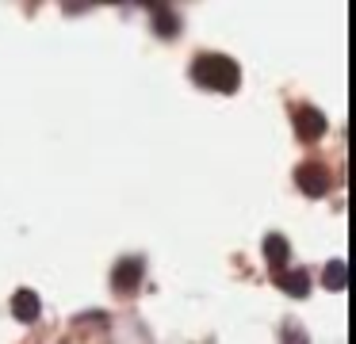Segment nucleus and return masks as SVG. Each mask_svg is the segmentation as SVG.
Wrapping results in <instances>:
<instances>
[{"instance_id":"2","label":"nucleus","mask_w":356,"mask_h":344,"mask_svg":"<svg viewBox=\"0 0 356 344\" xmlns=\"http://www.w3.org/2000/svg\"><path fill=\"white\" fill-rule=\"evenodd\" d=\"M295 183H299L302 188V195H310V199H322L325 191H330V168L325 165H314V161H310V165H299L295 168Z\"/></svg>"},{"instance_id":"5","label":"nucleus","mask_w":356,"mask_h":344,"mask_svg":"<svg viewBox=\"0 0 356 344\" xmlns=\"http://www.w3.org/2000/svg\"><path fill=\"white\" fill-rule=\"evenodd\" d=\"M287 256H291V249H287V237H284V234H264V260H268L276 272H284Z\"/></svg>"},{"instance_id":"7","label":"nucleus","mask_w":356,"mask_h":344,"mask_svg":"<svg viewBox=\"0 0 356 344\" xmlns=\"http://www.w3.org/2000/svg\"><path fill=\"white\" fill-rule=\"evenodd\" d=\"M276 287L287 290L295 298H307L310 295V275L307 272H276Z\"/></svg>"},{"instance_id":"4","label":"nucleus","mask_w":356,"mask_h":344,"mask_svg":"<svg viewBox=\"0 0 356 344\" xmlns=\"http://www.w3.org/2000/svg\"><path fill=\"white\" fill-rule=\"evenodd\" d=\"M142 272H146V264H142L138 256H127V260H119V264H115V272H111V283H115V290L131 295V290L142 283Z\"/></svg>"},{"instance_id":"10","label":"nucleus","mask_w":356,"mask_h":344,"mask_svg":"<svg viewBox=\"0 0 356 344\" xmlns=\"http://www.w3.org/2000/svg\"><path fill=\"white\" fill-rule=\"evenodd\" d=\"M284 344H310L299 325H284Z\"/></svg>"},{"instance_id":"6","label":"nucleus","mask_w":356,"mask_h":344,"mask_svg":"<svg viewBox=\"0 0 356 344\" xmlns=\"http://www.w3.org/2000/svg\"><path fill=\"white\" fill-rule=\"evenodd\" d=\"M39 310H42V302H39V295L35 290H16V298H12V313H16L19 321H35L39 318Z\"/></svg>"},{"instance_id":"1","label":"nucleus","mask_w":356,"mask_h":344,"mask_svg":"<svg viewBox=\"0 0 356 344\" xmlns=\"http://www.w3.org/2000/svg\"><path fill=\"white\" fill-rule=\"evenodd\" d=\"M192 81L203 84V88H215V92H238L241 69L226 54H203V58L192 61Z\"/></svg>"},{"instance_id":"9","label":"nucleus","mask_w":356,"mask_h":344,"mask_svg":"<svg viewBox=\"0 0 356 344\" xmlns=\"http://www.w3.org/2000/svg\"><path fill=\"white\" fill-rule=\"evenodd\" d=\"M345 279H348V272H345V260H330V264H325V272H322V283H325V290H345Z\"/></svg>"},{"instance_id":"3","label":"nucleus","mask_w":356,"mask_h":344,"mask_svg":"<svg viewBox=\"0 0 356 344\" xmlns=\"http://www.w3.org/2000/svg\"><path fill=\"white\" fill-rule=\"evenodd\" d=\"M295 130H299L302 142H314L325 134V111L318 107H295Z\"/></svg>"},{"instance_id":"8","label":"nucleus","mask_w":356,"mask_h":344,"mask_svg":"<svg viewBox=\"0 0 356 344\" xmlns=\"http://www.w3.org/2000/svg\"><path fill=\"white\" fill-rule=\"evenodd\" d=\"M154 31L161 38H172V35H180V15L172 12V8H161V4H154Z\"/></svg>"}]
</instances>
